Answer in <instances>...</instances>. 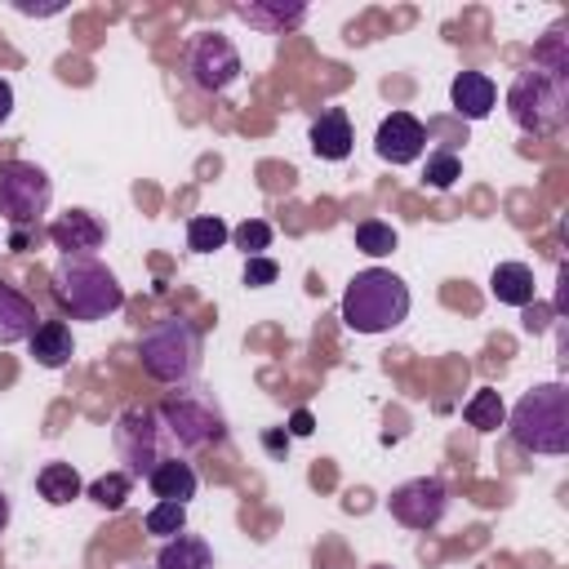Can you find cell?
Returning <instances> with one entry per match:
<instances>
[{"label":"cell","mask_w":569,"mask_h":569,"mask_svg":"<svg viewBox=\"0 0 569 569\" xmlns=\"http://www.w3.org/2000/svg\"><path fill=\"white\" fill-rule=\"evenodd\" d=\"M116 449H120L129 476H151V467L164 462V453H160V413L147 409V405H129L116 418Z\"/></svg>","instance_id":"ba28073f"},{"label":"cell","mask_w":569,"mask_h":569,"mask_svg":"<svg viewBox=\"0 0 569 569\" xmlns=\"http://www.w3.org/2000/svg\"><path fill=\"white\" fill-rule=\"evenodd\" d=\"M49 240L62 249V258H71V253H93V249L107 240V227H102V218L89 213V209H67V213H58V218L49 222Z\"/></svg>","instance_id":"7c38bea8"},{"label":"cell","mask_w":569,"mask_h":569,"mask_svg":"<svg viewBox=\"0 0 569 569\" xmlns=\"http://www.w3.org/2000/svg\"><path fill=\"white\" fill-rule=\"evenodd\" d=\"M9 516H13V507H9V493H0V533L9 529Z\"/></svg>","instance_id":"836d02e7"},{"label":"cell","mask_w":569,"mask_h":569,"mask_svg":"<svg viewBox=\"0 0 569 569\" xmlns=\"http://www.w3.org/2000/svg\"><path fill=\"white\" fill-rule=\"evenodd\" d=\"M489 293L502 307H529L533 302V271L525 262H498L489 276Z\"/></svg>","instance_id":"d6986e66"},{"label":"cell","mask_w":569,"mask_h":569,"mask_svg":"<svg viewBox=\"0 0 569 569\" xmlns=\"http://www.w3.org/2000/svg\"><path fill=\"white\" fill-rule=\"evenodd\" d=\"M147 485H151V493H156L160 502H182V507H187V502L196 498V489H200L191 462H182V458H164V462H156L151 476H147Z\"/></svg>","instance_id":"e0dca14e"},{"label":"cell","mask_w":569,"mask_h":569,"mask_svg":"<svg viewBox=\"0 0 569 569\" xmlns=\"http://www.w3.org/2000/svg\"><path fill=\"white\" fill-rule=\"evenodd\" d=\"M507 116L516 120V129H525L533 138L556 133L569 116V76L525 67L507 89Z\"/></svg>","instance_id":"5b68a950"},{"label":"cell","mask_w":569,"mask_h":569,"mask_svg":"<svg viewBox=\"0 0 569 569\" xmlns=\"http://www.w3.org/2000/svg\"><path fill=\"white\" fill-rule=\"evenodd\" d=\"M276 276H280V267H276V258H267V253H258V258L244 262V284H249V289H262V284H271Z\"/></svg>","instance_id":"f546056e"},{"label":"cell","mask_w":569,"mask_h":569,"mask_svg":"<svg viewBox=\"0 0 569 569\" xmlns=\"http://www.w3.org/2000/svg\"><path fill=\"white\" fill-rule=\"evenodd\" d=\"M422 147H427V129H422V120L409 116V111H391V116L378 124V133H373V151H378L387 164H413V160L422 156Z\"/></svg>","instance_id":"8fae6325"},{"label":"cell","mask_w":569,"mask_h":569,"mask_svg":"<svg viewBox=\"0 0 569 569\" xmlns=\"http://www.w3.org/2000/svg\"><path fill=\"white\" fill-rule=\"evenodd\" d=\"M53 298L71 320H102L124 307V289L93 253H71L53 267Z\"/></svg>","instance_id":"6da1fadb"},{"label":"cell","mask_w":569,"mask_h":569,"mask_svg":"<svg viewBox=\"0 0 569 569\" xmlns=\"http://www.w3.org/2000/svg\"><path fill=\"white\" fill-rule=\"evenodd\" d=\"M129 489H133V476H129V471H107V476H98V480L84 485V493H89L102 511H120V507L129 502Z\"/></svg>","instance_id":"603a6c76"},{"label":"cell","mask_w":569,"mask_h":569,"mask_svg":"<svg viewBox=\"0 0 569 569\" xmlns=\"http://www.w3.org/2000/svg\"><path fill=\"white\" fill-rule=\"evenodd\" d=\"M396 244H400V236H396L391 222H382V218H365V222H356V249H360V253H369V258H387Z\"/></svg>","instance_id":"d4e9b609"},{"label":"cell","mask_w":569,"mask_h":569,"mask_svg":"<svg viewBox=\"0 0 569 569\" xmlns=\"http://www.w3.org/2000/svg\"><path fill=\"white\" fill-rule=\"evenodd\" d=\"M9 116H13V84L0 76V124H4Z\"/></svg>","instance_id":"1f68e13d"},{"label":"cell","mask_w":569,"mask_h":569,"mask_svg":"<svg viewBox=\"0 0 569 569\" xmlns=\"http://www.w3.org/2000/svg\"><path fill=\"white\" fill-rule=\"evenodd\" d=\"M405 316H409V284L396 271L369 267L351 276L342 293V325L351 333H387L405 325Z\"/></svg>","instance_id":"3957f363"},{"label":"cell","mask_w":569,"mask_h":569,"mask_svg":"<svg viewBox=\"0 0 569 569\" xmlns=\"http://www.w3.org/2000/svg\"><path fill=\"white\" fill-rule=\"evenodd\" d=\"M462 418H467L476 431H498V427L507 422V405H502V396H498L493 387H480V391L462 405Z\"/></svg>","instance_id":"7402d4cb"},{"label":"cell","mask_w":569,"mask_h":569,"mask_svg":"<svg viewBox=\"0 0 569 569\" xmlns=\"http://www.w3.org/2000/svg\"><path fill=\"white\" fill-rule=\"evenodd\" d=\"M36 489H40V498L49 507H67V502H76L84 493V485H80V476H76L71 462H44L36 471Z\"/></svg>","instance_id":"44dd1931"},{"label":"cell","mask_w":569,"mask_h":569,"mask_svg":"<svg viewBox=\"0 0 569 569\" xmlns=\"http://www.w3.org/2000/svg\"><path fill=\"white\" fill-rule=\"evenodd\" d=\"M156 413H160L164 431H169L182 449H209V445H222V440H227L222 413H218L204 396H196V391H173Z\"/></svg>","instance_id":"52a82bcc"},{"label":"cell","mask_w":569,"mask_h":569,"mask_svg":"<svg viewBox=\"0 0 569 569\" xmlns=\"http://www.w3.org/2000/svg\"><path fill=\"white\" fill-rule=\"evenodd\" d=\"M49 200H53V182L40 164H31V160H4L0 164V218L13 231L36 227L49 213Z\"/></svg>","instance_id":"8992f818"},{"label":"cell","mask_w":569,"mask_h":569,"mask_svg":"<svg viewBox=\"0 0 569 569\" xmlns=\"http://www.w3.org/2000/svg\"><path fill=\"white\" fill-rule=\"evenodd\" d=\"M187 71L204 93H222V89H231L240 80V53H236V44L227 36L200 31L187 44Z\"/></svg>","instance_id":"9c48e42d"},{"label":"cell","mask_w":569,"mask_h":569,"mask_svg":"<svg viewBox=\"0 0 569 569\" xmlns=\"http://www.w3.org/2000/svg\"><path fill=\"white\" fill-rule=\"evenodd\" d=\"M200 356H204V333H200V325L187 320V316H164V320H156L151 329H142V338H138V360H142V369H147L156 382H164V387L191 382L196 369H200Z\"/></svg>","instance_id":"277c9868"},{"label":"cell","mask_w":569,"mask_h":569,"mask_svg":"<svg viewBox=\"0 0 569 569\" xmlns=\"http://www.w3.org/2000/svg\"><path fill=\"white\" fill-rule=\"evenodd\" d=\"M387 507L405 529H436L449 511V489L440 476H413V480L391 489Z\"/></svg>","instance_id":"30bf717a"},{"label":"cell","mask_w":569,"mask_h":569,"mask_svg":"<svg viewBox=\"0 0 569 569\" xmlns=\"http://www.w3.org/2000/svg\"><path fill=\"white\" fill-rule=\"evenodd\" d=\"M231 240H236V249H244V258H258V253L271 249V222L267 218H244L231 231Z\"/></svg>","instance_id":"83f0119b"},{"label":"cell","mask_w":569,"mask_h":569,"mask_svg":"<svg viewBox=\"0 0 569 569\" xmlns=\"http://www.w3.org/2000/svg\"><path fill=\"white\" fill-rule=\"evenodd\" d=\"M311 431H316L311 409H293V413H289V436H311Z\"/></svg>","instance_id":"4dcf8cb0"},{"label":"cell","mask_w":569,"mask_h":569,"mask_svg":"<svg viewBox=\"0 0 569 569\" xmlns=\"http://www.w3.org/2000/svg\"><path fill=\"white\" fill-rule=\"evenodd\" d=\"M369 569H391V565H369Z\"/></svg>","instance_id":"e575fe53"},{"label":"cell","mask_w":569,"mask_h":569,"mask_svg":"<svg viewBox=\"0 0 569 569\" xmlns=\"http://www.w3.org/2000/svg\"><path fill=\"white\" fill-rule=\"evenodd\" d=\"M227 240H231V227H227L218 213H200V218L187 222V244H191L196 253H213V249H222Z\"/></svg>","instance_id":"cb8c5ba5"},{"label":"cell","mask_w":569,"mask_h":569,"mask_svg":"<svg viewBox=\"0 0 569 569\" xmlns=\"http://www.w3.org/2000/svg\"><path fill=\"white\" fill-rule=\"evenodd\" d=\"M182 529H187V507L182 502H156L147 511V533L151 538H173Z\"/></svg>","instance_id":"4316f807"},{"label":"cell","mask_w":569,"mask_h":569,"mask_svg":"<svg viewBox=\"0 0 569 569\" xmlns=\"http://www.w3.org/2000/svg\"><path fill=\"white\" fill-rule=\"evenodd\" d=\"M507 427L525 453H547V458L569 453V391H565V382H542V387L525 391L516 400V409L507 413Z\"/></svg>","instance_id":"7a4b0ae2"},{"label":"cell","mask_w":569,"mask_h":569,"mask_svg":"<svg viewBox=\"0 0 569 569\" xmlns=\"http://www.w3.org/2000/svg\"><path fill=\"white\" fill-rule=\"evenodd\" d=\"M236 18L267 31V36H280V31H293L302 27L307 18V4H276V0H253V4H236Z\"/></svg>","instance_id":"ac0fdd59"},{"label":"cell","mask_w":569,"mask_h":569,"mask_svg":"<svg viewBox=\"0 0 569 569\" xmlns=\"http://www.w3.org/2000/svg\"><path fill=\"white\" fill-rule=\"evenodd\" d=\"M533 67L542 71H556V76H569V49H565V22H556L547 31V40L533 49Z\"/></svg>","instance_id":"484cf974"},{"label":"cell","mask_w":569,"mask_h":569,"mask_svg":"<svg viewBox=\"0 0 569 569\" xmlns=\"http://www.w3.org/2000/svg\"><path fill=\"white\" fill-rule=\"evenodd\" d=\"M156 569H213V551L196 533H173V538H164Z\"/></svg>","instance_id":"ffe728a7"},{"label":"cell","mask_w":569,"mask_h":569,"mask_svg":"<svg viewBox=\"0 0 569 569\" xmlns=\"http://www.w3.org/2000/svg\"><path fill=\"white\" fill-rule=\"evenodd\" d=\"M262 445H267L271 453H284V449H289V431H267Z\"/></svg>","instance_id":"d6a6232c"},{"label":"cell","mask_w":569,"mask_h":569,"mask_svg":"<svg viewBox=\"0 0 569 569\" xmlns=\"http://www.w3.org/2000/svg\"><path fill=\"white\" fill-rule=\"evenodd\" d=\"M27 347H31V356H36L40 369H62L76 356V338H71V325L67 320H40L36 333L27 338Z\"/></svg>","instance_id":"9a60e30c"},{"label":"cell","mask_w":569,"mask_h":569,"mask_svg":"<svg viewBox=\"0 0 569 569\" xmlns=\"http://www.w3.org/2000/svg\"><path fill=\"white\" fill-rule=\"evenodd\" d=\"M449 102H453V111L462 120H485L493 111V102H498V89H493V80L485 71H458L453 84H449Z\"/></svg>","instance_id":"4fadbf2b"},{"label":"cell","mask_w":569,"mask_h":569,"mask_svg":"<svg viewBox=\"0 0 569 569\" xmlns=\"http://www.w3.org/2000/svg\"><path fill=\"white\" fill-rule=\"evenodd\" d=\"M351 120H347V111L342 107H329V111H320L316 116V124H311V151L320 156V160H347L351 156Z\"/></svg>","instance_id":"2e32d148"},{"label":"cell","mask_w":569,"mask_h":569,"mask_svg":"<svg viewBox=\"0 0 569 569\" xmlns=\"http://www.w3.org/2000/svg\"><path fill=\"white\" fill-rule=\"evenodd\" d=\"M436 191H445V187H453L458 178H462V160L453 156V151H436V156H427V173H422Z\"/></svg>","instance_id":"f1b7e54d"},{"label":"cell","mask_w":569,"mask_h":569,"mask_svg":"<svg viewBox=\"0 0 569 569\" xmlns=\"http://www.w3.org/2000/svg\"><path fill=\"white\" fill-rule=\"evenodd\" d=\"M36 325H40L36 302H31L22 289H13V284L0 280V347H13V342H22V338H31Z\"/></svg>","instance_id":"5bb4252c"}]
</instances>
